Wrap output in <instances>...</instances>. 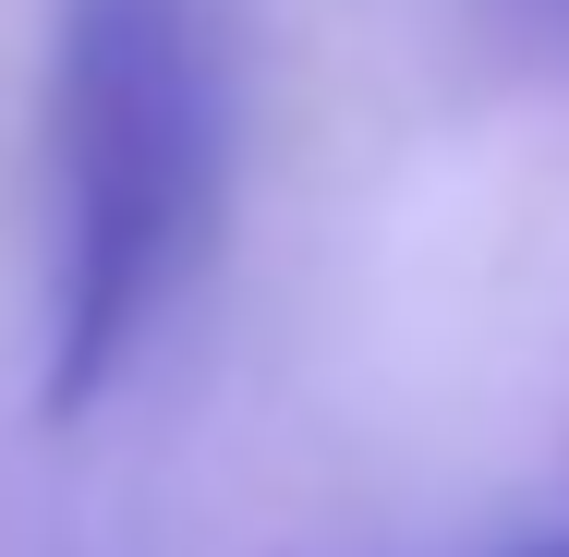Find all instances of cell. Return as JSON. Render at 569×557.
Wrapping results in <instances>:
<instances>
[{"mask_svg": "<svg viewBox=\"0 0 569 557\" xmlns=\"http://www.w3.org/2000/svg\"><path fill=\"white\" fill-rule=\"evenodd\" d=\"M485 12H497V37H521L533 61L569 73V0H485Z\"/></svg>", "mask_w": 569, "mask_h": 557, "instance_id": "2", "label": "cell"}, {"mask_svg": "<svg viewBox=\"0 0 569 557\" xmlns=\"http://www.w3.org/2000/svg\"><path fill=\"white\" fill-rule=\"evenodd\" d=\"M61 279H49V412H86L170 316L219 230L230 86L207 0H61L49 49Z\"/></svg>", "mask_w": 569, "mask_h": 557, "instance_id": "1", "label": "cell"}]
</instances>
